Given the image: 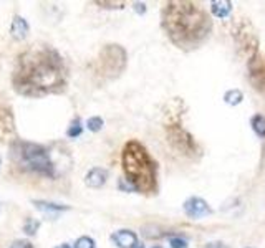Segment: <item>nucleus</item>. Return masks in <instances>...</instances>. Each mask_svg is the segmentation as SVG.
<instances>
[{
    "mask_svg": "<svg viewBox=\"0 0 265 248\" xmlns=\"http://www.w3.org/2000/svg\"><path fill=\"white\" fill-rule=\"evenodd\" d=\"M135 10H136L138 13H144V12H146V4H139V2H136V4H135Z\"/></svg>",
    "mask_w": 265,
    "mask_h": 248,
    "instance_id": "nucleus-25",
    "label": "nucleus"
},
{
    "mask_svg": "<svg viewBox=\"0 0 265 248\" xmlns=\"http://www.w3.org/2000/svg\"><path fill=\"white\" fill-rule=\"evenodd\" d=\"M121 164L131 187L138 192L152 195L158 192V166L139 141H128L121 152Z\"/></svg>",
    "mask_w": 265,
    "mask_h": 248,
    "instance_id": "nucleus-3",
    "label": "nucleus"
},
{
    "mask_svg": "<svg viewBox=\"0 0 265 248\" xmlns=\"http://www.w3.org/2000/svg\"><path fill=\"white\" fill-rule=\"evenodd\" d=\"M33 205L38 210L45 212V214H50V212H61V210H68V205H58V204H50V202H43V200H33Z\"/></svg>",
    "mask_w": 265,
    "mask_h": 248,
    "instance_id": "nucleus-15",
    "label": "nucleus"
},
{
    "mask_svg": "<svg viewBox=\"0 0 265 248\" xmlns=\"http://www.w3.org/2000/svg\"><path fill=\"white\" fill-rule=\"evenodd\" d=\"M75 248H95V242L90 237H80L75 242Z\"/></svg>",
    "mask_w": 265,
    "mask_h": 248,
    "instance_id": "nucleus-20",
    "label": "nucleus"
},
{
    "mask_svg": "<svg viewBox=\"0 0 265 248\" xmlns=\"http://www.w3.org/2000/svg\"><path fill=\"white\" fill-rule=\"evenodd\" d=\"M211 12L217 18H227L232 12V2H229V0H214V2H211Z\"/></svg>",
    "mask_w": 265,
    "mask_h": 248,
    "instance_id": "nucleus-14",
    "label": "nucleus"
},
{
    "mask_svg": "<svg viewBox=\"0 0 265 248\" xmlns=\"http://www.w3.org/2000/svg\"><path fill=\"white\" fill-rule=\"evenodd\" d=\"M86 126H88V129L90 131H93V132H98L103 129V126H104V121L100 118V116H93V118H90L88 121H86Z\"/></svg>",
    "mask_w": 265,
    "mask_h": 248,
    "instance_id": "nucleus-18",
    "label": "nucleus"
},
{
    "mask_svg": "<svg viewBox=\"0 0 265 248\" xmlns=\"http://www.w3.org/2000/svg\"><path fill=\"white\" fill-rule=\"evenodd\" d=\"M0 161H2V159H0Z\"/></svg>",
    "mask_w": 265,
    "mask_h": 248,
    "instance_id": "nucleus-29",
    "label": "nucleus"
},
{
    "mask_svg": "<svg viewBox=\"0 0 265 248\" xmlns=\"http://www.w3.org/2000/svg\"><path fill=\"white\" fill-rule=\"evenodd\" d=\"M29 24H27V20L20 15H15L12 20V25H10V35L15 40H24L27 38V35H29Z\"/></svg>",
    "mask_w": 265,
    "mask_h": 248,
    "instance_id": "nucleus-13",
    "label": "nucleus"
},
{
    "mask_svg": "<svg viewBox=\"0 0 265 248\" xmlns=\"http://www.w3.org/2000/svg\"><path fill=\"white\" fill-rule=\"evenodd\" d=\"M163 28L174 45L181 50L201 47L212 32L209 13L196 2L174 0L167 2L161 13Z\"/></svg>",
    "mask_w": 265,
    "mask_h": 248,
    "instance_id": "nucleus-2",
    "label": "nucleus"
},
{
    "mask_svg": "<svg viewBox=\"0 0 265 248\" xmlns=\"http://www.w3.org/2000/svg\"><path fill=\"white\" fill-rule=\"evenodd\" d=\"M17 141V127H15V116H13L12 104L0 93V143L12 144Z\"/></svg>",
    "mask_w": 265,
    "mask_h": 248,
    "instance_id": "nucleus-8",
    "label": "nucleus"
},
{
    "mask_svg": "<svg viewBox=\"0 0 265 248\" xmlns=\"http://www.w3.org/2000/svg\"><path fill=\"white\" fill-rule=\"evenodd\" d=\"M111 240L115 242L116 246L120 248H132L136 243H138V237L135 232L131 230H120L116 232L113 237H111Z\"/></svg>",
    "mask_w": 265,
    "mask_h": 248,
    "instance_id": "nucleus-12",
    "label": "nucleus"
},
{
    "mask_svg": "<svg viewBox=\"0 0 265 248\" xmlns=\"http://www.w3.org/2000/svg\"><path fill=\"white\" fill-rule=\"evenodd\" d=\"M10 151H12V159L18 167L45 177L55 175L53 162L50 159V154H48L47 147L17 139L15 143L10 144Z\"/></svg>",
    "mask_w": 265,
    "mask_h": 248,
    "instance_id": "nucleus-4",
    "label": "nucleus"
},
{
    "mask_svg": "<svg viewBox=\"0 0 265 248\" xmlns=\"http://www.w3.org/2000/svg\"><path fill=\"white\" fill-rule=\"evenodd\" d=\"M232 38L237 52L244 58H254L259 53V35L247 18H237L232 25Z\"/></svg>",
    "mask_w": 265,
    "mask_h": 248,
    "instance_id": "nucleus-6",
    "label": "nucleus"
},
{
    "mask_svg": "<svg viewBox=\"0 0 265 248\" xmlns=\"http://www.w3.org/2000/svg\"><path fill=\"white\" fill-rule=\"evenodd\" d=\"M108 179V172H106V169H101V167H95L92 169L86 177H85V184L88 187H92V189H100L101 186H104V182H106Z\"/></svg>",
    "mask_w": 265,
    "mask_h": 248,
    "instance_id": "nucleus-11",
    "label": "nucleus"
},
{
    "mask_svg": "<svg viewBox=\"0 0 265 248\" xmlns=\"http://www.w3.org/2000/svg\"><path fill=\"white\" fill-rule=\"evenodd\" d=\"M57 248H72V246L67 245V243H63V245H60V246H57Z\"/></svg>",
    "mask_w": 265,
    "mask_h": 248,
    "instance_id": "nucleus-26",
    "label": "nucleus"
},
{
    "mask_svg": "<svg viewBox=\"0 0 265 248\" xmlns=\"http://www.w3.org/2000/svg\"><path fill=\"white\" fill-rule=\"evenodd\" d=\"M171 248H187V242L184 238H179V237H172L169 240Z\"/></svg>",
    "mask_w": 265,
    "mask_h": 248,
    "instance_id": "nucleus-22",
    "label": "nucleus"
},
{
    "mask_svg": "<svg viewBox=\"0 0 265 248\" xmlns=\"http://www.w3.org/2000/svg\"><path fill=\"white\" fill-rule=\"evenodd\" d=\"M128 65V53L121 45L109 43L101 48V52L96 60L95 72L103 80H115L120 76Z\"/></svg>",
    "mask_w": 265,
    "mask_h": 248,
    "instance_id": "nucleus-5",
    "label": "nucleus"
},
{
    "mask_svg": "<svg viewBox=\"0 0 265 248\" xmlns=\"http://www.w3.org/2000/svg\"><path fill=\"white\" fill-rule=\"evenodd\" d=\"M152 248H161V246H152Z\"/></svg>",
    "mask_w": 265,
    "mask_h": 248,
    "instance_id": "nucleus-28",
    "label": "nucleus"
},
{
    "mask_svg": "<svg viewBox=\"0 0 265 248\" xmlns=\"http://www.w3.org/2000/svg\"><path fill=\"white\" fill-rule=\"evenodd\" d=\"M38 222H35V220H27L25 223V232L29 233V235H35L37 233V229H38Z\"/></svg>",
    "mask_w": 265,
    "mask_h": 248,
    "instance_id": "nucleus-23",
    "label": "nucleus"
},
{
    "mask_svg": "<svg viewBox=\"0 0 265 248\" xmlns=\"http://www.w3.org/2000/svg\"><path fill=\"white\" fill-rule=\"evenodd\" d=\"M250 124H252V129L257 136L265 138V118L262 115H255L252 118V121H250Z\"/></svg>",
    "mask_w": 265,
    "mask_h": 248,
    "instance_id": "nucleus-16",
    "label": "nucleus"
},
{
    "mask_svg": "<svg viewBox=\"0 0 265 248\" xmlns=\"http://www.w3.org/2000/svg\"><path fill=\"white\" fill-rule=\"evenodd\" d=\"M96 5H100V7H104V9H123L124 2H95Z\"/></svg>",
    "mask_w": 265,
    "mask_h": 248,
    "instance_id": "nucleus-21",
    "label": "nucleus"
},
{
    "mask_svg": "<svg viewBox=\"0 0 265 248\" xmlns=\"http://www.w3.org/2000/svg\"><path fill=\"white\" fill-rule=\"evenodd\" d=\"M249 68V78L255 89L265 95V55L257 53L254 58H250L247 63Z\"/></svg>",
    "mask_w": 265,
    "mask_h": 248,
    "instance_id": "nucleus-9",
    "label": "nucleus"
},
{
    "mask_svg": "<svg viewBox=\"0 0 265 248\" xmlns=\"http://www.w3.org/2000/svg\"><path fill=\"white\" fill-rule=\"evenodd\" d=\"M65 60L50 45H32L17 56L12 75L13 89L29 98L61 93L67 88Z\"/></svg>",
    "mask_w": 265,
    "mask_h": 248,
    "instance_id": "nucleus-1",
    "label": "nucleus"
},
{
    "mask_svg": "<svg viewBox=\"0 0 265 248\" xmlns=\"http://www.w3.org/2000/svg\"><path fill=\"white\" fill-rule=\"evenodd\" d=\"M10 248H33V245L29 242V240H17L10 245Z\"/></svg>",
    "mask_w": 265,
    "mask_h": 248,
    "instance_id": "nucleus-24",
    "label": "nucleus"
},
{
    "mask_svg": "<svg viewBox=\"0 0 265 248\" xmlns=\"http://www.w3.org/2000/svg\"><path fill=\"white\" fill-rule=\"evenodd\" d=\"M81 131H83V127H81L80 119H75V121H72V124H70V127H68L67 136L68 138H78L81 134Z\"/></svg>",
    "mask_w": 265,
    "mask_h": 248,
    "instance_id": "nucleus-19",
    "label": "nucleus"
},
{
    "mask_svg": "<svg viewBox=\"0 0 265 248\" xmlns=\"http://www.w3.org/2000/svg\"><path fill=\"white\" fill-rule=\"evenodd\" d=\"M184 212L191 218H202L212 214L209 204L201 197H191L184 202Z\"/></svg>",
    "mask_w": 265,
    "mask_h": 248,
    "instance_id": "nucleus-10",
    "label": "nucleus"
},
{
    "mask_svg": "<svg viewBox=\"0 0 265 248\" xmlns=\"http://www.w3.org/2000/svg\"><path fill=\"white\" fill-rule=\"evenodd\" d=\"M166 136H167V141H169L171 147L174 151H178L179 154L187 155V157H197L201 154L197 143L194 141L191 134L181 126V123L166 124Z\"/></svg>",
    "mask_w": 265,
    "mask_h": 248,
    "instance_id": "nucleus-7",
    "label": "nucleus"
},
{
    "mask_svg": "<svg viewBox=\"0 0 265 248\" xmlns=\"http://www.w3.org/2000/svg\"><path fill=\"white\" fill-rule=\"evenodd\" d=\"M242 99H244V93H242L240 89H231V91H227V93L224 95V101L227 104H231V106L240 104Z\"/></svg>",
    "mask_w": 265,
    "mask_h": 248,
    "instance_id": "nucleus-17",
    "label": "nucleus"
},
{
    "mask_svg": "<svg viewBox=\"0 0 265 248\" xmlns=\"http://www.w3.org/2000/svg\"><path fill=\"white\" fill-rule=\"evenodd\" d=\"M132 248H144V246H143L141 243H136V245H135V246H132Z\"/></svg>",
    "mask_w": 265,
    "mask_h": 248,
    "instance_id": "nucleus-27",
    "label": "nucleus"
}]
</instances>
